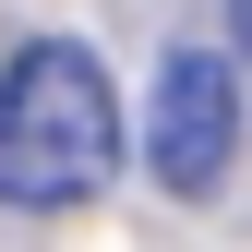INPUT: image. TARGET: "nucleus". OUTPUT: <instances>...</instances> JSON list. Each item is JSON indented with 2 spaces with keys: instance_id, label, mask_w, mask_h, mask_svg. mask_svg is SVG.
Listing matches in <instances>:
<instances>
[{
  "instance_id": "nucleus-1",
  "label": "nucleus",
  "mask_w": 252,
  "mask_h": 252,
  "mask_svg": "<svg viewBox=\"0 0 252 252\" xmlns=\"http://www.w3.org/2000/svg\"><path fill=\"white\" fill-rule=\"evenodd\" d=\"M120 168V96L96 72V48L36 36L0 60V204L60 216V204H96Z\"/></svg>"
},
{
  "instance_id": "nucleus-2",
  "label": "nucleus",
  "mask_w": 252,
  "mask_h": 252,
  "mask_svg": "<svg viewBox=\"0 0 252 252\" xmlns=\"http://www.w3.org/2000/svg\"><path fill=\"white\" fill-rule=\"evenodd\" d=\"M228 156H240V72L216 48H168L156 60V96H144V168H156V192H216L228 180Z\"/></svg>"
},
{
  "instance_id": "nucleus-3",
  "label": "nucleus",
  "mask_w": 252,
  "mask_h": 252,
  "mask_svg": "<svg viewBox=\"0 0 252 252\" xmlns=\"http://www.w3.org/2000/svg\"><path fill=\"white\" fill-rule=\"evenodd\" d=\"M228 36H240V48H252V0H228Z\"/></svg>"
}]
</instances>
